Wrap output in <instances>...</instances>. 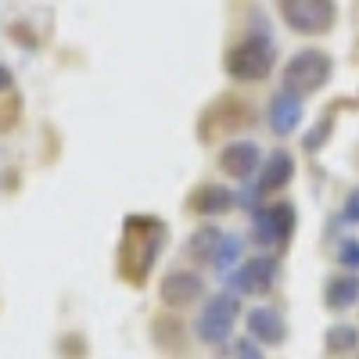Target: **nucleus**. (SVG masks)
I'll use <instances>...</instances> for the list:
<instances>
[{
    "label": "nucleus",
    "instance_id": "20",
    "mask_svg": "<svg viewBox=\"0 0 359 359\" xmlns=\"http://www.w3.org/2000/svg\"><path fill=\"white\" fill-rule=\"evenodd\" d=\"M327 133H331V123H320V126H316V133H313V137H306V147H309V151H316V147H320V137L327 140Z\"/></svg>",
    "mask_w": 359,
    "mask_h": 359
},
{
    "label": "nucleus",
    "instance_id": "14",
    "mask_svg": "<svg viewBox=\"0 0 359 359\" xmlns=\"http://www.w3.org/2000/svg\"><path fill=\"white\" fill-rule=\"evenodd\" d=\"M241 255H245V241L237 233H223V241H219V252H216V269L223 277H230L237 266H241Z\"/></svg>",
    "mask_w": 359,
    "mask_h": 359
},
{
    "label": "nucleus",
    "instance_id": "2",
    "mask_svg": "<svg viewBox=\"0 0 359 359\" xmlns=\"http://www.w3.org/2000/svg\"><path fill=\"white\" fill-rule=\"evenodd\" d=\"M334 72V62L331 54H323L316 47H306L287 57L284 65V90L294 97H306V94H316V90L327 86V79H331Z\"/></svg>",
    "mask_w": 359,
    "mask_h": 359
},
{
    "label": "nucleus",
    "instance_id": "1",
    "mask_svg": "<svg viewBox=\"0 0 359 359\" xmlns=\"http://www.w3.org/2000/svg\"><path fill=\"white\" fill-rule=\"evenodd\" d=\"M273 62H277V43L266 33H252L226 50V76L237 83H259L273 72Z\"/></svg>",
    "mask_w": 359,
    "mask_h": 359
},
{
    "label": "nucleus",
    "instance_id": "6",
    "mask_svg": "<svg viewBox=\"0 0 359 359\" xmlns=\"http://www.w3.org/2000/svg\"><path fill=\"white\" fill-rule=\"evenodd\" d=\"M294 230V205L277 201V205H266L255 212V241L266 248H280L287 245V237Z\"/></svg>",
    "mask_w": 359,
    "mask_h": 359
},
{
    "label": "nucleus",
    "instance_id": "7",
    "mask_svg": "<svg viewBox=\"0 0 359 359\" xmlns=\"http://www.w3.org/2000/svg\"><path fill=\"white\" fill-rule=\"evenodd\" d=\"M158 294H162V302L165 306H191V302H198V298L205 294V280L198 277V273H191V269H172V273H165L162 277V284H158Z\"/></svg>",
    "mask_w": 359,
    "mask_h": 359
},
{
    "label": "nucleus",
    "instance_id": "10",
    "mask_svg": "<svg viewBox=\"0 0 359 359\" xmlns=\"http://www.w3.org/2000/svg\"><path fill=\"white\" fill-rule=\"evenodd\" d=\"M323 302L327 309L334 313H345L359 302V273L355 269H345V273H334L331 280L323 284Z\"/></svg>",
    "mask_w": 359,
    "mask_h": 359
},
{
    "label": "nucleus",
    "instance_id": "16",
    "mask_svg": "<svg viewBox=\"0 0 359 359\" xmlns=\"http://www.w3.org/2000/svg\"><path fill=\"white\" fill-rule=\"evenodd\" d=\"M219 241H223V233H219L216 226L198 230V233L191 237V252H194V255H201V259H216V252H219Z\"/></svg>",
    "mask_w": 359,
    "mask_h": 359
},
{
    "label": "nucleus",
    "instance_id": "3",
    "mask_svg": "<svg viewBox=\"0 0 359 359\" xmlns=\"http://www.w3.org/2000/svg\"><path fill=\"white\" fill-rule=\"evenodd\" d=\"M280 15L291 33L298 36H323L334 29L338 4L334 0H280Z\"/></svg>",
    "mask_w": 359,
    "mask_h": 359
},
{
    "label": "nucleus",
    "instance_id": "18",
    "mask_svg": "<svg viewBox=\"0 0 359 359\" xmlns=\"http://www.w3.org/2000/svg\"><path fill=\"white\" fill-rule=\"evenodd\" d=\"M233 359H262V345L255 338H237L233 341Z\"/></svg>",
    "mask_w": 359,
    "mask_h": 359
},
{
    "label": "nucleus",
    "instance_id": "8",
    "mask_svg": "<svg viewBox=\"0 0 359 359\" xmlns=\"http://www.w3.org/2000/svg\"><path fill=\"white\" fill-rule=\"evenodd\" d=\"M248 338L259 345H284L287 341V320L273 306H259L248 313Z\"/></svg>",
    "mask_w": 359,
    "mask_h": 359
},
{
    "label": "nucleus",
    "instance_id": "13",
    "mask_svg": "<svg viewBox=\"0 0 359 359\" xmlns=\"http://www.w3.org/2000/svg\"><path fill=\"white\" fill-rule=\"evenodd\" d=\"M233 201H237V198H233L226 187H216V184L198 187V191L191 194V208H194V212H201V216H219V212H226Z\"/></svg>",
    "mask_w": 359,
    "mask_h": 359
},
{
    "label": "nucleus",
    "instance_id": "19",
    "mask_svg": "<svg viewBox=\"0 0 359 359\" xmlns=\"http://www.w3.org/2000/svg\"><path fill=\"white\" fill-rule=\"evenodd\" d=\"M345 219L348 223H359V187L345 198Z\"/></svg>",
    "mask_w": 359,
    "mask_h": 359
},
{
    "label": "nucleus",
    "instance_id": "17",
    "mask_svg": "<svg viewBox=\"0 0 359 359\" xmlns=\"http://www.w3.org/2000/svg\"><path fill=\"white\" fill-rule=\"evenodd\" d=\"M338 262L345 269H355V273H359V241H341L338 245Z\"/></svg>",
    "mask_w": 359,
    "mask_h": 359
},
{
    "label": "nucleus",
    "instance_id": "4",
    "mask_svg": "<svg viewBox=\"0 0 359 359\" xmlns=\"http://www.w3.org/2000/svg\"><path fill=\"white\" fill-rule=\"evenodd\" d=\"M237 316H241V298H237L233 291L226 294H216V298H208L198 323H194V331L205 345H223L233 338V327H237Z\"/></svg>",
    "mask_w": 359,
    "mask_h": 359
},
{
    "label": "nucleus",
    "instance_id": "15",
    "mask_svg": "<svg viewBox=\"0 0 359 359\" xmlns=\"http://www.w3.org/2000/svg\"><path fill=\"white\" fill-rule=\"evenodd\" d=\"M355 341H359V331H355V327H348V323H334L331 331H327V338H323V345H327V352H331V355L352 352Z\"/></svg>",
    "mask_w": 359,
    "mask_h": 359
},
{
    "label": "nucleus",
    "instance_id": "5",
    "mask_svg": "<svg viewBox=\"0 0 359 359\" xmlns=\"http://www.w3.org/2000/svg\"><path fill=\"white\" fill-rule=\"evenodd\" d=\"M277 259L273 255H255V259H245L241 266L230 273V287L233 294H266L269 287L277 284Z\"/></svg>",
    "mask_w": 359,
    "mask_h": 359
},
{
    "label": "nucleus",
    "instance_id": "21",
    "mask_svg": "<svg viewBox=\"0 0 359 359\" xmlns=\"http://www.w3.org/2000/svg\"><path fill=\"white\" fill-rule=\"evenodd\" d=\"M11 86V72L4 69V65H0V94H4V90Z\"/></svg>",
    "mask_w": 359,
    "mask_h": 359
},
{
    "label": "nucleus",
    "instance_id": "9",
    "mask_svg": "<svg viewBox=\"0 0 359 359\" xmlns=\"http://www.w3.org/2000/svg\"><path fill=\"white\" fill-rule=\"evenodd\" d=\"M259 165H262V151L255 140H230L219 151V169L237 176V180H248Z\"/></svg>",
    "mask_w": 359,
    "mask_h": 359
},
{
    "label": "nucleus",
    "instance_id": "11",
    "mask_svg": "<svg viewBox=\"0 0 359 359\" xmlns=\"http://www.w3.org/2000/svg\"><path fill=\"white\" fill-rule=\"evenodd\" d=\"M269 126H273L280 137L294 133L298 126H302V97L287 94V90L273 94V101H269Z\"/></svg>",
    "mask_w": 359,
    "mask_h": 359
},
{
    "label": "nucleus",
    "instance_id": "12",
    "mask_svg": "<svg viewBox=\"0 0 359 359\" xmlns=\"http://www.w3.org/2000/svg\"><path fill=\"white\" fill-rule=\"evenodd\" d=\"M291 176H294V158L287 151H273V155H266L262 162V176H259V191H280L291 184Z\"/></svg>",
    "mask_w": 359,
    "mask_h": 359
}]
</instances>
